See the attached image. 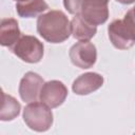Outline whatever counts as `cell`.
Segmentation results:
<instances>
[{"instance_id": "cell-14", "label": "cell", "mask_w": 135, "mask_h": 135, "mask_svg": "<svg viewBox=\"0 0 135 135\" xmlns=\"http://www.w3.org/2000/svg\"><path fill=\"white\" fill-rule=\"evenodd\" d=\"M82 3L83 0H63V5L65 9L72 15L80 14Z\"/></svg>"}, {"instance_id": "cell-16", "label": "cell", "mask_w": 135, "mask_h": 135, "mask_svg": "<svg viewBox=\"0 0 135 135\" xmlns=\"http://www.w3.org/2000/svg\"><path fill=\"white\" fill-rule=\"evenodd\" d=\"M116 1L121 3V4H131V3L135 2V0H116Z\"/></svg>"}, {"instance_id": "cell-4", "label": "cell", "mask_w": 135, "mask_h": 135, "mask_svg": "<svg viewBox=\"0 0 135 135\" xmlns=\"http://www.w3.org/2000/svg\"><path fill=\"white\" fill-rule=\"evenodd\" d=\"M108 34L112 44L118 50H128L135 44V34L124 20H114L108 26Z\"/></svg>"}, {"instance_id": "cell-10", "label": "cell", "mask_w": 135, "mask_h": 135, "mask_svg": "<svg viewBox=\"0 0 135 135\" xmlns=\"http://www.w3.org/2000/svg\"><path fill=\"white\" fill-rule=\"evenodd\" d=\"M21 37V32L16 19L4 18L0 23V43L3 46L12 47Z\"/></svg>"}, {"instance_id": "cell-3", "label": "cell", "mask_w": 135, "mask_h": 135, "mask_svg": "<svg viewBox=\"0 0 135 135\" xmlns=\"http://www.w3.org/2000/svg\"><path fill=\"white\" fill-rule=\"evenodd\" d=\"M43 43L35 36L23 35L11 47V51L22 61L37 63L43 57Z\"/></svg>"}, {"instance_id": "cell-15", "label": "cell", "mask_w": 135, "mask_h": 135, "mask_svg": "<svg viewBox=\"0 0 135 135\" xmlns=\"http://www.w3.org/2000/svg\"><path fill=\"white\" fill-rule=\"evenodd\" d=\"M123 20L126 21V23L130 26V28L135 34V6L128 11V13L124 15Z\"/></svg>"}, {"instance_id": "cell-2", "label": "cell", "mask_w": 135, "mask_h": 135, "mask_svg": "<svg viewBox=\"0 0 135 135\" xmlns=\"http://www.w3.org/2000/svg\"><path fill=\"white\" fill-rule=\"evenodd\" d=\"M23 120L26 126L36 132H45L53 124V113L43 102H30L23 110Z\"/></svg>"}, {"instance_id": "cell-6", "label": "cell", "mask_w": 135, "mask_h": 135, "mask_svg": "<svg viewBox=\"0 0 135 135\" xmlns=\"http://www.w3.org/2000/svg\"><path fill=\"white\" fill-rule=\"evenodd\" d=\"M109 1L110 0H83L79 15L96 26L103 24L109 18Z\"/></svg>"}, {"instance_id": "cell-13", "label": "cell", "mask_w": 135, "mask_h": 135, "mask_svg": "<svg viewBox=\"0 0 135 135\" xmlns=\"http://www.w3.org/2000/svg\"><path fill=\"white\" fill-rule=\"evenodd\" d=\"M20 110L21 105L17 101V99L2 92V107L0 112V119L2 121L13 120L20 114Z\"/></svg>"}, {"instance_id": "cell-8", "label": "cell", "mask_w": 135, "mask_h": 135, "mask_svg": "<svg viewBox=\"0 0 135 135\" xmlns=\"http://www.w3.org/2000/svg\"><path fill=\"white\" fill-rule=\"evenodd\" d=\"M44 84L43 78L35 73L27 72L21 78L19 83V95L24 102H34L40 96L41 89Z\"/></svg>"}, {"instance_id": "cell-11", "label": "cell", "mask_w": 135, "mask_h": 135, "mask_svg": "<svg viewBox=\"0 0 135 135\" xmlns=\"http://www.w3.org/2000/svg\"><path fill=\"white\" fill-rule=\"evenodd\" d=\"M96 32V25L88 22L79 14L75 15L71 21V33L73 37L79 41H89L95 36Z\"/></svg>"}, {"instance_id": "cell-9", "label": "cell", "mask_w": 135, "mask_h": 135, "mask_svg": "<svg viewBox=\"0 0 135 135\" xmlns=\"http://www.w3.org/2000/svg\"><path fill=\"white\" fill-rule=\"evenodd\" d=\"M103 77L98 73H84L74 80L72 90L77 95H89L100 89L103 84Z\"/></svg>"}, {"instance_id": "cell-12", "label": "cell", "mask_w": 135, "mask_h": 135, "mask_svg": "<svg viewBox=\"0 0 135 135\" xmlns=\"http://www.w3.org/2000/svg\"><path fill=\"white\" fill-rule=\"evenodd\" d=\"M47 8L49 5L44 0H26L17 2L16 4L17 14L22 18L36 17Z\"/></svg>"}, {"instance_id": "cell-17", "label": "cell", "mask_w": 135, "mask_h": 135, "mask_svg": "<svg viewBox=\"0 0 135 135\" xmlns=\"http://www.w3.org/2000/svg\"><path fill=\"white\" fill-rule=\"evenodd\" d=\"M14 1H16V2H21V1H26V0H14Z\"/></svg>"}, {"instance_id": "cell-5", "label": "cell", "mask_w": 135, "mask_h": 135, "mask_svg": "<svg viewBox=\"0 0 135 135\" xmlns=\"http://www.w3.org/2000/svg\"><path fill=\"white\" fill-rule=\"evenodd\" d=\"M70 59L74 65L79 69L92 68L97 59L96 46L89 41H79L75 43L69 52Z\"/></svg>"}, {"instance_id": "cell-1", "label": "cell", "mask_w": 135, "mask_h": 135, "mask_svg": "<svg viewBox=\"0 0 135 135\" xmlns=\"http://www.w3.org/2000/svg\"><path fill=\"white\" fill-rule=\"evenodd\" d=\"M37 32L47 42L61 43L71 33V22L62 11H50L37 19Z\"/></svg>"}, {"instance_id": "cell-7", "label": "cell", "mask_w": 135, "mask_h": 135, "mask_svg": "<svg viewBox=\"0 0 135 135\" xmlns=\"http://www.w3.org/2000/svg\"><path fill=\"white\" fill-rule=\"evenodd\" d=\"M68 93V88L63 82L59 80H50L44 82L40 92L39 99L51 109H54L64 102Z\"/></svg>"}]
</instances>
